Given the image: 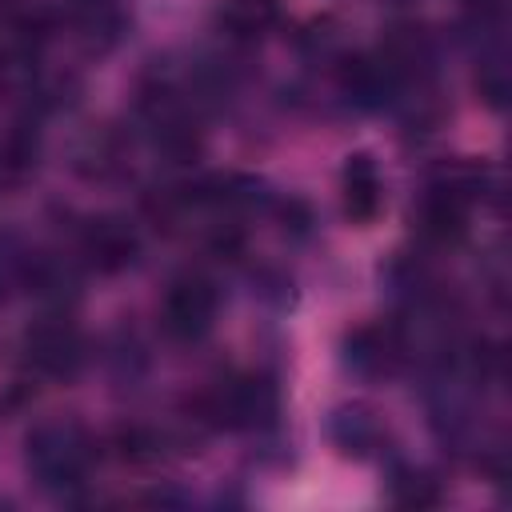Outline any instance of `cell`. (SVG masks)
I'll use <instances>...</instances> for the list:
<instances>
[{"label": "cell", "instance_id": "8fae6325", "mask_svg": "<svg viewBox=\"0 0 512 512\" xmlns=\"http://www.w3.org/2000/svg\"><path fill=\"white\" fill-rule=\"evenodd\" d=\"M284 24L280 0H220L212 12V28L224 44L252 52L260 40H268Z\"/></svg>", "mask_w": 512, "mask_h": 512}, {"label": "cell", "instance_id": "ba28073f", "mask_svg": "<svg viewBox=\"0 0 512 512\" xmlns=\"http://www.w3.org/2000/svg\"><path fill=\"white\" fill-rule=\"evenodd\" d=\"M56 12H60V32H68L72 44L92 60L116 52L132 24L124 0H60Z\"/></svg>", "mask_w": 512, "mask_h": 512}, {"label": "cell", "instance_id": "7a4b0ae2", "mask_svg": "<svg viewBox=\"0 0 512 512\" xmlns=\"http://www.w3.org/2000/svg\"><path fill=\"white\" fill-rule=\"evenodd\" d=\"M96 456H100L96 432L72 412L40 416L36 424H28L20 448L28 480L52 500H76L96 468Z\"/></svg>", "mask_w": 512, "mask_h": 512}, {"label": "cell", "instance_id": "30bf717a", "mask_svg": "<svg viewBox=\"0 0 512 512\" xmlns=\"http://www.w3.org/2000/svg\"><path fill=\"white\" fill-rule=\"evenodd\" d=\"M40 156H44L40 116L20 108L0 124V192H12L24 180H32L40 168Z\"/></svg>", "mask_w": 512, "mask_h": 512}, {"label": "cell", "instance_id": "2e32d148", "mask_svg": "<svg viewBox=\"0 0 512 512\" xmlns=\"http://www.w3.org/2000/svg\"><path fill=\"white\" fill-rule=\"evenodd\" d=\"M464 4H480V0H464Z\"/></svg>", "mask_w": 512, "mask_h": 512}, {"label": "cell", "instance_id": "9c48e42d", "mask_svg": "<svg viewBox=\"0 0 512 512\" xmlns=\"http://www.w3.org/2000/svg\"><path fill=\"white\" fill-rule=\"evenodd\" d=\"M340 212L348 224L356 228H372L388 204V188H384V172H380V160L368 152V148H356L344 156L340 164Z\"/></svg>", "mask_w": 512, "mask_h": 512}, {"label": "cell", "instance_id": "52a82bcc", "mask_svg": "<svg viewBox=\"0 0 512 512\" xmlns=\"http://www.w3.org/2000/svg\"><path fill=\"white\" fill-rule=\"evenodd\" d=\"M324 440L340 460L372 464L392 456V428L384 412L360 396H348L324 412Z\"/></svg>", "mask_w": 512, "mask_h": 512}, {"label": "cell", "instance_id": "277c9868", "mask_svg": "<svg viewBox=\"0 0 512 512\" xmlns=\"http://www.w3.org/2000/svg\"><path fill=\"white\" fill-rule=\"evenodd\" d=\"M220 308H224V292H220L216 276L192 268V272H180L168 280L160 308H156V324H160L164 340H172L180 348H196L216 332Z\"/></svg>", "mask_w": 512, "mask_h": 512}, {"label": "cell", "instance_id": "5bb4252c", "mask_svg": "<svg viewBox=\"0 0 512 512\" xmlns=\"http://www.w3.org/2000/svg\"><path fill=\"white\" fill-rule=\"evenodd\" d=\"M40 244L20 228H0V308L28 296Z\"/></svg>", "mask_w": 512, "mask_h": 512}, {"label": "cell", "instance_id": "4fadbf2b", "mask_svg": "<svg viewBox=\"0 0 512 512\" xmlns=\"http://www.w3.org/2000/svg\"><path fill=\"white\" fill-rule=\"evenodd\" d=\"M384 496L396 504V508H436L444 504V484L436 480V472L412 464V460H400L396 452L384 460Z\"/></svg>", "mask_w": 512, "mask_h": 512}, {"label": "cell", "instance_id": "5b68a950", "mask_svg": "<svg viewBox=\"0 0 512 512\" xmlns=\"http://www.w3.org/2000/svg\"><path fill=\"white\" fill-rule=\"evenodd\" d=\"M336 360L352 380L384 384L412 364V348H408V336H404L396 316L360 320V324L344 328V336L336 344Z\"/></svg>", "mask_w": 512, "mask_h": 512}, {"label": "cell", "instance_id": "7c38bea8", "mask_svg": "<svg viewBox=\"0 0 512 512\" xmlns=\"http://www.w3.org/2000/svg\"><path fill=\"white\" fill-rule=\"evenodd\" d=\"M132 140H136L132 124H128V132L116 128V124H96V128H88L80 136V144L72 152V168L80 176H88V180H112V176H120L128 168Z\"/></svg>", "mask_w": 512, "mask_h": 512}, {"label": "cell", "instance_id": "9a60e30c", "mask_svg": "<svg viewBox=\"0 0 512 512\" xmlns=\"http://www.w3.org/2000/svg\"><path fill=\"white\" fill-rule=\"evenodd\" d=\"M384 4H412V0H384Z\"/></svg>", "mask_w": 512, "mask_h": 512}, {"label": "cell", "instance_id": "3957f363", "mask_svg": "<svg viewBox=\"0 0 512 512\" xmlns=\"http://www.w3.org/2000/svg\"><path fill=\"white\" fill-rule=\"evenodd\" d=\"M20 368L28 380L72 384L92 360V344L76 324V308H40L20 332Z\"/></svg>", "mask_w": 512, "mask_h": 512}, {"label": "cell", "instance_id": "6da1fadb", "mask_svg": "<svg viewBox=\"0 0 512 512\" xmlns=\"http://www.w3.org/2000/svg\"><path fill=\"white\" fill-rule=\"evenodd\" d=\"M188 424L200 432H236V436H268L280 424L284 396L272 372L244 368L220 372L204 388L188 396Z\"/></svg>", "mask_w": 512, "mask_h": 512}, {"label": "cell", "instance_id": "8992f818", "mask_svg": "<svg viewBox=\"0 0 512 512\" xmlns=\"http://www.w3.org/2000/svg\"><path fill=\"white\" fill-rule=\"evenodd\" d=\"M76 264L84 272H96V276H120L128 268L140 264V252H144V240H140V228L120 216V212H92V216H80V224L72 228V248Z\"/></svg>", "mask_w": 512, "mask_h": 512}]
</instances>
